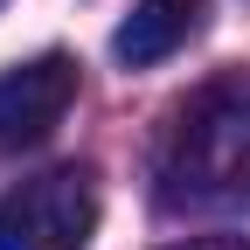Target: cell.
I'll return each mask as SVG.
<instances>
[{
    "label": "cell",
    "mask_w": 250,
    "mask_h": 250,
    "mask_svg": "<svg viewBox=\"0 0 250 250\" xmlns=\"http://www.w3.org/2000/svg\"><path fill=\"white\" fill-rule=\"evenodd\" d=\"M153 195L174 215L250 208V77L223 70L195 83L153 139Z\"/></svg>",
    "instance_id": "obj_1"
},
{
    "label": "cell",
    "mask_w": 250,
    "mask_h": 250,
    "mask_svg": "<svg viewBox=\"0 0 250 250\" xmlns=\"http://www.w3.org/2000/svg\"><path fill=\"white\" fill-rule=\"evenodd\" d=\"M98 236L90 167H49L0 195V250H83Z\"/></svg>",
    "instance_id": "obj_2"
},
{
    "label": "cell",
    "mask_w": 250,
    "mask_h": 250,
    "mask_svg": "<svg viewBox=\"0 0 250 250\" xmlns=\"http://www.w3.org/2000/svg\"><path fill=\"white\" fill-rule=\"evenodd\" d=\"M77 104V62L49 49L35 62H14L7 77H0V153H28V146H42L62 111Z\"/></svg>",
    "instance_id": "obj_3"
},
{
    "label": "cell",
    "mask_w": 250,
    "mask_h": 250,
    "mask_svg": "<svg viewBox=\"0 0 250 250\" xmlns=\"http://www.w3.org/2000/svg\"><path fill=\"white\" fill-rule=\"evenodd\" d=\"M202 28H208V0H139L132 21L111 35V49L125 70H153V62L181 56Z\"/></svg>",
    "instance_id": "obj_4"
},
{
    "label": "cell",
    "mask_w": 250,
    "mask_h": 250,
    "mask_svg": "<svg viewBox=\"0 0 250 250\" xmlns=\"http://www.w3.org/2000/svg\"><path fill=\"white\" fill-rule=\"evenodd\" d=\"M174 250H250V236H188Z\"/></svg>",
    "instance_id": "obj_5"
}]
</instances>
